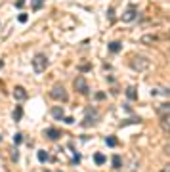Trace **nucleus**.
I'll list each match as a JSON object with an SVG mask.
<instances>
[{
  "instance_id": "nucleus-21",
  "label": "nucleus",
  "mask_w": 170,
  "mask_h": 172,
  "mask_svg": "<svg viewBox=\"0 0 170 172\" xmlns=\"http://www.w3.org/2000/svg\"><path fill=\"white\" fill-rule=\"evenodd\" d=\"M63 122H65V124H73L75 119H73V117H63Z\"/></svg>"
},
{
  "instance_id": "nucleus-14",
  "label": "nucleus",
  "mask_w": 170,
  "mask_h": 172,
  "mask_svg": "<svg viewBox=\"0 0 170 172\" xmlns=\"http://www.w3.org/2000/svg\"><path fill=\"white\" fill-rule=\"evenodd\" d=\"M37 157H38V161H40V163H46V161H48V159H50V155H48L46 153V151H38V153H37Z\"/></svg>"
},
{
  "instance_id": "nucleus-23",
  "label": "nucleus",
  "mask_w": 170,
  "mask_h": 172,
  "mask_svg": "<svg viewBox=\"0 0 170 172\" xmlns=\"http://www.w3.org/2000/svg\"><path fill=\"white\" fill-rule=\"evenodd\" d=\"M12 159H14V161H17V159H19V155H17V149H14V151H12Z\"/></svg>"
},
{
  "instance_id": "nucleus-25",
  "label": "nucleus",
  "mask_w": 170,
  "mask_h": 172,
  "mask_svg": "<svg viewBox=\"0 0 170 172\" xmlns=\"http://www.w3.org/2000/svg\"><path fill=\"white\" fill-rule=\"evenodd\" d=\"M23 4H25V0H17V2H15V6H17V8H23Z\"/></svg>"
},
{
  "instance_id": "nucleus-13",
  "label": "nucleus",
  "mask_w": 170,
  "mask_h": 172,
  "mask_svg": "<svg viewBox=\"0 0 170 172\" xmlns=\"http://www.w3.org/2000/svg\"><path fill=\"white\" fill-rule=\"evenodd\" d=\"M21 117H23V109H21V105H17V107L14 109V121L19 122V121H21Z\"/></svg>"
},
{
  "instance_id": "nucleus-27",
  "label": "nucleus",
  "mask_w": 170,
  "mask_h": 172,
  "mask_svg": "<svg viewBox=\"0 0 170 172\" xmlns=\"http://www.w3.org/2000/svg\"><path fill=\"white\" fill-rule=\"evenodd\" d=\"M2 67H4V61H2V59H0V69H2Z\"/></svg>"
},
{
  "instance_id": "nucleus-19",
  "label": "nucleus",
  "mask_w": 170,
  "mask_h": 172,
  "mask_svg": "<svg viewBox=\"0 0 170 172\" xmlns=\"http://www.w3.org/2000/svg\"><path fill=\"white\" fill-rule=\"evenodd\" d=\"M120 163H122V161H120V157H119V155H115V157H113V166H115V168H120Z\"/></svg>"
},
{
  "instance_id": "nucleus-22",
  "label": "nucleus",
  "mask_w": 170,
  "mask_h": 172,
  "mask_svg": "<svg viewBox=\"0 0 170 172\" xmlns=\"http://www.w3.org/2000/svg\"><path fill=\"white\" fill-rule=\"evenodd\" d=\"M0 172H6V163H4L2 157H0Z\"/></svg>"
},
{
  "instance_id": "nucleus-26",
  "label": "nucleus",
  "mask_w": 170,
  "mask_h": 172,
  "mask_svg": "<svg viewBox=\"0 0 170 172\" xmlns=\"http://www.w3.org/2000/svg\"><path fill=\"white\" fill-rule=\"evenodd\" d=\"M162 172H170V164H166V166H164V170H162Z\"/></svg>"
},
{
  "instance_id": "nucleus-11",
  "label": "nucleus",
  "mask_w": 170,
  "mask_h": 172,
  "mask_svg": "<svg viewBox=\"0 0 170 172\" xmlns=\"http://www.w3.org/2000/svg\"><path fill=\"white\" fill-rule=\"evenodd\" d=\"M52 117L57 119V121H63V109L61 107H54L52 109Z\"/></svg>"
},
{
  "instance_id": "nucleus-3",
  "label": "nucleus",
  "mask_w": 170,
  "mask_h": 172,
  "mask_svg": "<svg viewBox=\"0 0 170 172\" xmlns=\"http://www.w3.org/2000/svg\"><path fill=\"white\" fill-rule=\"evenodd\" d=\"M32 69H35V73H44V71H46V69H48L46 55H42V54L35 55V59H32Z\"/></svg>"
},
{
  "instance_id": "nucleus-4",
  "label": "nucleus",
  "mask_w": 170,
  "mask_h": 172,
  "mask_svg": "<svg viewBox=\"0 0 170 172\" xmlns=\"http://www.w3.org/2000/svg\"><path fill=\"white\" fill-rule=\"evenodd\" d=\"M50 96L54 98L55 101H65V100H67V92H65V88L61 84H55L54 88H52Z\"/></svg>"
},
{
  "instance_id": "nucleus-5",
  "label": "nucleus",
  "mask_w": 170,
  "mask_h": 172,
  "mask_svg": "<svg viewBox=\"0 0 170 172\" xmlns=\"http://www.w3.org/2000/svg\"><path fill=\"white\" fill-rule=\"evenodd\" d=\"M75 90H77L78 94H88V84H86V78H84L82 75H78V77L75 78Z\"/></svg>"
},
{
  "instance_id": "nucleus-1",
  "label": "nucleus",
  "mask_w": 170,
  "mask_h": 172,
  "mask_svg": "<svg viewBox=\"0 0 170 172\" xmlns=\"http://www.w3.org/2000/svg\"><path fill=\"white\" fill-rule=\"evenodd\" d=\"M97 121H100V111H97L96 107H88L86 113H84V121H82V126L84 128H92L97 124Z\"/></svg>"
},
{
  "instance_id": "nucleus-9",
  "label": "nucleus",
  "mask_w": 170,
  "mask_h": 172,
  "mask_svg": "<svg viewBox=\"0 0 170 172\" xmlns=\"http://www.w3.org/2000/svg\"><path fill=\"white\" fill-rule=\"evenodd\" d=\"M120 50H122V44H120L119 40L117 42H109V52L111 54H119Z\"/></svg>"
},
{
  "instance_id": "nucleus-20",
  "label": "nucleus",
  "mask_w": 170,
  "mask_h": 172,
  "mask_svg": "<svg viewBox=\"0 0 170 172\" xmlns=\"http://www.w3.org/2000/svg\"><path fill=\"white\" fill-rule=\"evenodd\" d=\"M17 19H19V23H27L29 15H27V14H19V15H17Z\"/></svg>"
},
{
  "instance_id": "nucleus-24",
  "label": "nucleus",
  "mask_w": 170,
  "mask_h": 172,
  "mask_svg": "<svg viewBox=\"0 0 170 172\" xmlns=\"http://www.w3.org/2000/svg\"><path fill=\"white\" fill-rule=\"evenodd\" d=\"M96 100H105V94H103V92H100V94H96Z\"/></svg>"
},
{
  "instance_id": "nucleus-6",
  "label": "nucleus",
  "mask_w": 170,
  "mask_h": 172,
  "mask_svg": "<svg viewBox=\"0 0 170 172\" xmlns=\"http://www.w3.org/2000/svg\"><path fill=\"white\" fill-rule=\"evenodd\" d=\"M136 17H138V8H136V6H128V8L124 10V14H122V21L124 23L134 21Z\"/></svg>"
},
{
  "instance_id": "nucleus-2",
  "label": "nucleus",
  "mask_w": 170,
  "mask_h": 172,
  "mask_svg": "<svg viewBox=\"0 0 170 172\" xmlns=\"http://www.w3.org/2000/svg\"><path fill=\"white\" fill-rule=\"evenodd\" d=\"M130 65H132L134 71H147L151 63H149V59L143 58V55H136V58L130 61Z\"/></svg>"
},
{
  "instance_id": "nucleus-12",
  "label": "nucleus",
  "mask_w": 170,
  "mask_h": 172,
  "mask_svg": "<svg viewBox=\"0 0 170 172\" xmlns=\"http://www.w3.org/2000/svg\"><path fill=\"white\" fill-rule=\"evenodd\" d=\"M126 98H128V100H136V98H138V92H136V88H134V86H130V88H126Z\"/></svg>"
},
{
  "instance_id": "nucleus-16",
  "label": "nucleus",
  "mask_w": 170,
  "mask_h": 172,
  "mask_svg": "<svg viewBox=\"0 0 170 172\" xmlns=\"http://www.w3.org/2000/svg\"><path fill=\"white\" fill-rule=\"evenodd\" d=\"M42 4H44V0H32V2H31V6H32V10H35V12H37V10H40Z\"/></svg>"
},
{
  "instance_id": "nucleus-7",
  "label": "nucleus",
  "mask_w": 170,
  "mask_h": 172,
  "mask_svg": "<svg viewBox=\"0 0 170 172\" xmlns=\"http://www.w3.org/2000/svg\"><path fill=\"white\" fill-rule=\"evenodd\" d=\"M14 98L17 101H25L27 100V92L23 90V86H15L14 88Z\"/></svg>"
},
{
  "instance_id": "nucleus-10",
  "label": "nucleus",
  "mask_w": 170,
  "mask_h": 172,
  "mask_svg": "<svg viewBox=\"0 0 170 172\" xmlns=\"http://www.w3.org/2000/svg\"><path fill=\"white\" fill-rule=\"evenodd\" d=\"M46 136L50 138V140H57V138L61 136V132L57 130V128H48V130H46Z\"/></svg>"
},
{
  "instance_id": "nucleus-17",
  "label": "nucleus",
  "mask_w": 170,
  "mask_h": 172,
  "mask_svg": "<svg viewBox=\"0 0 170 172\" xmlns=\"http://www.w3.org/2000/svg\"><path fill=\"white\" fill-rule=\"evenodd\" d=\"M14 141H15V145L23 144V134H21V132H17V134H15V136H14Z\"/></svg>"
},
{
  "instance_id": "nucleus-8",
  "label": "nucleus",
  "mask_w": 170,
  "mask_h": 172,
  "mask_svg": "<svg viewBox=\"0 0 170 172\" xmlns=\"http://www.w3.org/2000/svg\"><path fill=\"white\" fill-rule=\"evenodd\" d=\"M159 115H161L162 119H166L170 115V101H164V103L159 107Z\"/></svg>"
},
{
  "instance_id": "nucleus-15",
  "label": "nucleus",
  "mask_w": 170,
  "mask_h": 172,
  "mask_svg": "<svg viewBox=\"0 0 170 172\" xmlns=\"http://www.w3.org/2000/svg\"><path fill=\"white\" fill-rule=\"evenodd\" d=\"M94 163H96V164H103V163H105V155L96 153V155H94Z\"/></svg>"
},
{
  "instance_id": "nucleus-18",
  "label": "nucleus",
  "mask_w": 170,
  "mask_h": 172,
  "mask_svg": "<svg viewBox=\"0 0 170 172\" xmlns=\"http://www.w3.org/2000/svg\"><path fill=\"white\" fill-rule=\"evenodd\" d=\"M105 144H107V145H109V147H115V145H117V138H113V136H109V138H107V140H105Z\"/></svg>"
}]
</instances>
